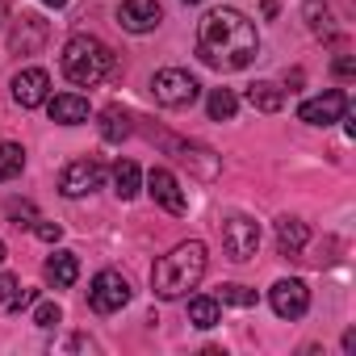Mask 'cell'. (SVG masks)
Segmentation results:
<instances>
[{"instance_id": "9c48e42d", "label": "cell", "mask_w": 356, "mask_h": 356, "mask_svg": "<svg viewBox=\"0 0 356 356\" xmlns=\"http://www.w3.org/2000/svg\"><path fill=\"white\" fill-rule=\"evenodd\" d=\"M343 109H348V97H343L339 88H331V92H323V97L302 101V105H298V118H302L306 126H331V122L343 118Z\"/></svg>"}, {"instance_id": "4dcf8cb0", "label": "cell", "mask_w": 356, "mask_h": 356, "mask_svg": "<svg viewBox=\"0 0 356 356\" xmlns=\"http://www.w3.org/2000/svg\"><path fill=\"white\" fill-rule=\"evenodd\" d=\"M343 352H356V331H343Z\"/></svg>"}, {"instance_id": "6da1fadb", "label": "cell", "mask_w": 356, "mask_h": 356, "mask_svg": "<svg viewBox=\"0 0 356 356\" xmlns=\"http://www.w3.org/2000/svg\"><path fill=\"white\" fill-rule=\"evenodd\" d=\"M197 51L210 67L222 72H243L256 55H260V34L256 26L239 13V9H214L202 17L197 30Z\"/></svg>"}, {"instance_id": "603a6c76", "label": "cell", "mask_w": 356, "mask_h": 356, "mask_svg": "<svg viewBox=\"0 0 356 356\" xmlns=\"http://www.w3.org/2000/svg\"><path fill=\"white\" fill-rule=\"evenodd\" d=\"M26 168V151L17 143H0V185L13 181V176Z\"/></svg>"}, {"instance_id": "277c9868", "label": "cell", "mask_w": 356, "mask_h": 356, "mask_svg": "<svg viewBox=\"0 0 356 356\" xmlns=\"http://www.w3.org/2000/svg\"><path fill=\"white\" fill-rule=\"evenodd\" d=\"M151 92H155V101L163 105V109H189L193 101H197V80L189 76V72H181V67H163V72H155L151 76Z\"/></svg>"}, {"instance_id": "f546056e", "label": "cell", "mask_w": 356, "mask_h": 356, "mask_svg": "<svg viewBox=\"0 0 356 356\" xmlns=\"http://www.w3.org/2000/svg\"><path fill=\"white\" fill-rule=\"evenodd\" d=\"M335 76H339V80L356 76V63H352V55H339V59H335Z\"/></svg>"}, {"instance_id": "1f68e13d", "label": "cell", "mask_w": 356, "mask_h": 356, "mask_svg": "<svg viewBox=\"0 0 356 356\" xmlns=\"http://www.w3.org/2000/svg\"><path fill=\"white\" fill-rule=\"evenodd\" d=\"M42 5H51V9H63V5H67V0H42Z\"/></svg>"}, {"instance_id": "ac0fdd59", "label": "cell", "mask_w": 356, "mask_h": 356, "mask_svg": "<svg viewBox=\"0 0 356 356\" xmlns=\"http://www.w3.org/2000/svg\"><path fill=\"white\" fill-rule=\"evenodd\" d=\"M306 239H310V231H306L302 218H281V222H277V248H281L285 256H298V252L306 248Z\"/></svg>"}, {"instance_id": "e0dca14e", "label": "cell", "mask_w": 356, "mask_h": 356, "mask_svg": "<svg viewBox=\"0 0 356 356\" xmlns=\"http://www.w3.org/2000/svg\"><path fill=\"white\" fill-rule=\"evenodd\" d=\"M248 105L260 113H277L285 105V88H277L273 80H256V84H248Z\"/></svg>"}, {"instance_id": "5bb4252c", "label": "cell", "mask_w": 356, "mask_h": 356, "mask_svg": "<svg viewBox=\"0 0 356 356\" xmlns=\"http://www.w3.org/2000/svg\"><path fill=\"white\" fill-rule=\"evenodd\" d=\"M168 147L176 151V159H181V163H189V168L202 176V181H214L218 168H222V159H218L210 147H197V143H176V138H168Z\"/></svg>"}, {"instance_id": "44dd1931", "label": "cell", "mask_w": 356, "mask_h": 356, "mask_svg": "<svg viewBox=\"0 0 356 356\" xmlns=\"http://www.w3.org/2000/svg\"><path fill=\"white\" fill-rule=\"evenodd\" d=\"M218 318H222L218 298H193V302H189V323H193V327L210 331V327H218Z\"/></svg>"}, {"instance_id": "2e32d148", "label": "cell", "mask_w": 356, "mask_h": 356, "mask_svg": "<svg viewBox=\"0 0 356 356\" xmlns=\"http://www.w3.org/2000/svg\"><path fill=\"white\" fill-rule=\"evenodd\" d=\"M42 277H47V285H55V289L76 285V277H80V260H76V252H55V256L47 260Z\"/></svg>"}, {"instance_id": "7c38bea8", "label": "cell", "mask_w": 356, "mask_h": 356, "mask_svg": "<svg viewBox=\"0 0 356 356\" xmlns=\"http://www.w3.org/2000/svg\"><path fill=\"white\" fill-rule=\"evenodd\" d=\"M118 22H122V30H130V34H151V30L163 22V9H159V0H122Z\"/></svg>"}, {"instance_id": "7402d4cb", "label": "cell", "mask_w": 356, "mask_h": 356, "mask_svg": "<svg viewBox=\"0 0 356 356\" xmlns=\"http://www.w3.org/2000/svg\"><path fill=\"white\" fill-rule=\"evenodd\" d=\"M206 109H210V118H214V122H231V118H235V109H239V97H235L231 88H214V92H210V101H206Z\"/></svg>"}, {"instance_id": "484cf974", "label": "cell", "mask_w": 356, "mask_h": 356, "mask_svg": "<svg viewBox=\"0 0 356 356\" xmlns=\"http://www.w3.org/2000/svg\"><path fill=\"white\" fill-rule=\"evenodd\" d=\"M59 318H63V310H59L55 302H42V306H34V323H38L42 331H51V327H59Z\"/></svg>"}, {"instance_id": "cb8c5ba5", "label": "cell", "mask_w": 356, "mask_h": 356, "mask_svg": "<svg viewBox=\"0 0 356 356\" xmlns=\"http://www.w3.org/2000/svg\"><path fill=\"white\" fill-rule=\"evenodd\" d=\"M306 17H310V30H314L318 38H331V13H327V5L306 0Z\"/></svg>"}, {"instance_id": "d6986e66", "label": "cell", "mask_w": 356, "mask_h": 356, "mask_svg": "<svg viewBox=\"0 0 356 356\" xmlns=\"http://www.w3.org/2000/svg\"><path fill=\"white\" fill-rule=\"evenodd\" d=\"M138 185H143L138 163H130V159H118V168H113V193H118L122 202H130V197L138 193Z\"/></svg>"}, {"instance_id": "9a60e30c", "label": "cell", "mask_w": 356, "mask_h": 356, "mask_svg": "<svg viewBox=\"0 0 356 356\" xmlns=\"http://www.w3.org/2000/svg\"><path fill=\"white\" fill-rule=\"evenodd\" d=\"M47 109H51V122H59V126H80V122H88V101H84L80 92L47 97Z\"/></svg>"}, {"instance_id": "3957f363", "label": "cell", "mask_w": 356, "mask_h": 356, "mask_svg": "<svg viewBox=\"0 0 356 356\" xmlns=\"http://www.w3.org/2000/svg\"><path fill=\"white\" fill-rule=\"evenodd\" d=\"M109 72H113V51H109L101 38H92V34L67 38V47H63V76H67L72 84L92 88V84H101Z\"/></svg>"}, {"instance_id": "d6a6232c", "label": "cell", "mask_w": 356, "mask_h": 356, "mask_svg": "<svg viewBox=\"0 0 356 356\" xmlns=\"http://www.w3.org/2000/svg\"><path fill=\"white\" fill-rule=\"evenodd\" d=\"M5 256H9V252H5V239H0V260H5Z\"/></svg>"}, {"instance_id": "5b68a950", "label": "cell", "mask_w": 356, "mask_h": 356, "mask_svg": "<svg viewBox=\"0 0 356 356\" xmlns=\"http://www.w3.org/2000/svg\"><path fill=\"white\" fill-rule=\"evenodd\" d=\"M130 281L122 277V273H113V268H101L97 277H92V285H88V302H92V310L97 314H118L126 302H130Z\"/></svg>"}, {"instance_id": "7a4b0ae2", "label": "cell", "mask_w": 356, "mask_h": 356, "mask_svg": "<svg viewBox=\"0 0 356 356\" xmlns=\"http://www.w3.org/2000/svg\"><path fill=\"white\" fill-rule=\"evenodd\" d=\"M206 243L202 239H189V243H176L168 256L155 260L151 268V289L155 298L163 302H176V298H189V289H197V281L206 277Z\"/></svg>"}, {"instance_id": "ba28073f", "label": "cell", "mask_w": 356, "mask_h": 356, "mask_svg": "<svg viewBox=\"0 0 356 356\" xmlns=\"http://www.w3.org/2000/svg\"><path fill=\"white\" fill-rule=\"evenodd\" d=\"M268 302H273L277 318H302V314L310 310V289H306V281L289 277V281H277V285H273Z\"/></svg>"}, {"instance_id": "4fadbf2b", "label": "cell", "mask_w": 356, "mask_h": 356, "mask_svg": "<svg viewBox=\"0 0 356 356\" xmlns=\"http://www.w3.org/2000/svg\"><path fill=\"white\" fill-rule=\"evenodd\" d=\"M47 22L42 17H30V13H22L17 22H13V34H9V47L17 51V55H34V51H42L47 47Z\"/></svg>"}, {"instance_id": "f1b7e54d", "label": "cell", "mask_w": 356, "mask_h": 356, "mask_svg": "<svg viewBox=\"0 0 356 356\" xmlns=\"http://www.w3.org/2000/svg\"><path fill=\"white\" fill-rule=\"evenodd\" d=\"M34 235H38L42 243H59L63 227H59V222H42V218H38V222H34Z\"/></svg>"}, {"instance_id": "d4e9b609", "label": "cell", "mask_w": 356, "mask_h": 356, "mask_svg": "<svg viewBox=\"0 0 356 356\" xmlns=\"http://www.w3.org/2000/svg\"><path fill=\"white\" fill-rule=\"evenodd\" d=\"M222 302H231V306H256V289H248V285H222Z\"/></svg>"}, {"instance_id": "836d02e7", "label": "cell", "mask_w": 356, "mask_h": 356, "mask_svg": "<svg viewBox=\"0 0 356 356\" xmlns=\"http://www.w3.org/2000/svg\"><path fill=\"white\" fill-rule=\"evenodd\" d=\"M185 5H202V0H185Z\"/></svg>"}, {"instance_id": "8fae6325", "label": "cell", "mask_w": 356, "mask_h": 356, "mask_svg": "<svg viewBox=\"0 0 356 356\" xmlns=\"http://www.w3.org/2000/svg\"><path fill=\"white\" fill-rule=\"evenodd\" d=\"M47 97H51V76L42 67H26L13 76V101L22 109H38V105H47Z\"/></svg>"}, {"instance_id": "4316f807", "label": "cell", "mask_w": 356, "mask_h": 356, "mask_svg": "<svg viewBox=\"0 0 356 356\" xmlns=\"http://www.w3.org/2000/svg\"><path fill=\"white\" fill-rule=\"evenodd\" d=\"M5 210H9V218H13L17 227H34V222H38V214H34V206H30V202H9Z\"/></svg>"}, {"instance_id": "52a82bcc", "label": "cell", "mask_w": 356, "mask_h": 356, "mask_svg": "<svg viewBox=\"0 0 356 356\" xmlns=\"http://www.w3.org/2000/svg\"><path fill=\"white\" fill-rule=\"evenodd\" d=\"M101 181H105L101 163H92V159H76V163H67L63 176H59V193H63V197H88L92 189H101Z\"/></svg>"}, {"instance_id": "83f0119b", "label": "cell", "mask_w": 356, "mask_h": 356, "mask_svg": "<svg viewBox=\"0 0 356 356\" xmlns=\"http://www.w3.org/2000/svg\"><path fill=\"white\" fill-rule=\"evenodd\" d=\"M17 289H22V281H17L13 273H0V306H13Z\"/></svg>"}, {"instance_id": "ffe728a7", "label": "cell", "mask_w": 356, "mask_h": 356, "mask_svg": "<svg viewBox=\"0 0 356 356\" xmlns=\"http://www.w3.org/2000/svg\"><path fill=\"white\" fill-rule=\"evenodd\" d=\"M126 134H130V113L118 109V105L101 109V138H105V143H122Z\"/></svg>"}, {"instance_id": "30bf717a", "label": "cell", "mask_w": 356, "mask_h": 356, "mask_svg": "<svg viewBox=\"0 0 356 356\" xmlns=\"http://www.w3.org/2000/svg\"><path fill=\"white\" fill-rule=\"evenodd\" d=\"M147 193L155 197V206H163V210L176 214V218L189 210V202H185V193H181V181H176L168 168H155V172L147 176Z\"/></svg>"}, {"instance_id": "8992f818", "label": "cell", "mask_w": 356, "mask_h": 356, "mask_svg": "<svg viewBox=\"0 0 356 356\" xmlns=\"http://www.w3.org/2000/svg\"><path fill=\"white\" fill-rule=\"evenodd\" d=\"M222 248H227L231 260L248 264V260L256 256V248H260V227H256V218H243V214L227 218V222H222Z\"/></svg>"}]
</instances>
